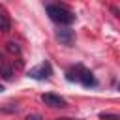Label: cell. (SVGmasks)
Instances as JSON below:
<instances>
[{"label":"cell","instance_id":"cell-12","mask_svg":"<svg viewBox=\"0 0 120 120\" xmlns=\"http://www.w3.org/2000/svg\"><path fill=\"white\" fill-rule=\"evenodd\" d=\"M2 92H4V86H2V84H0V94H2Z\"/></svg>","mask_w":120,"mask_h":120},{"label":"cell","instance_id":"cell-2","mask_svg":"<svg viewBox=\"0 0 120 120\" xmlns=\"http://www.w3.org/2000/svg\"><path fill=\"white\" fill-rule=\"evenodd\" d=\"M66 79L68 81H75V82H81L82 86H96V77L88 71V69H84L82 66H75V68H71L68 73H66Z\"/></svg>","mask_w":120,"mask_h":120},{"label":"cell","instance_id":"cell-7","mask_svg":"<svg viewBox=\"0 0 120 120\" xmlns=\"http://www.w3.org/2000/svg\"><path fill=\"white\" fill-rule=\"evenodd\" d=\"M0 75H2L4 79H8V81H9V79L13 77V68H11V66H8L6 62H2V64H0Z\"/></svg>","mask_w":120,"mask_h":120},{"label":"cell","instance_id":"cell-11","mask_svg":"<svg viewBox=\"0 0 120 120\" xmlns=\"http://www.w3.org/2000/svg\"><path fill=\"white\" fill-rule=\"evenodd\" d=\"M56 120H81V118H56Z\"/></svg>","mask_w":120,"mask_h":120},{"label":"cell","instance_id":"cell-8","mask_svg":"<svg viewBox=\"0 0 120 120\" xmlns=\"http://www.w3.org/2000/svg\"><path fill=\"white\" fill-rule=\"evenodd\" d=\"M8 51H9V52H13V54H19V52H21V47H19L17 43L9 41V43H8Z\"/></svg>","mask_w":120,"mask_h":120},{"label":"cell","instance_id":"cell-3","mask_svg":"<svg viewBox=\"0 0 120 120\" xmlns=\"http://www.w3.org/2000/svg\"><path fill=\"white\" fill-rule=\"evenodd\" d=\"M51 73H52V69H51V64L43 62V64H39V66L32 68V69L28 71V77H32V79H38V81H43V79H49V77H51Z\"/></svg>","mask_w":120,"mask_h":120},{"label":"cell","instance_id":"cell-6","mask_svg":"<svg viewBox=\"0 0 120 120\" xmlns=\"http://www.w3.org/2000/svg\"><path fill=\"white\" fill-rule=\"evenodd\" d=\"M0 30L2 32L11 30V19H9V15H8V11H6V8L2 4H0Z\"/></svg>","mask_w":120,"mask_h":120},{"label":"cell","instance_id":"cell-5","mask_svg":"<svg viewBox=\"0 0 120 120\" xmlns=\"http://www.w3.org/2000/svg\"><path fill=\"white\" fill-rule=\"evenodd\" d=\"M41 101H43L45 105L52 107V109H62V107H66V99L60 98V96H56V94H43V96H41Z\"/></svg>","mask_w":120,"mask_h":120},{"label":"cell","instance_id":"cell-1","mask_svg":"<svg viewBox=\"0 0 120 120\" xmlns=\"http://www.w3.org/2000/svg\"><path fill=\"white\" fill-rule=\"evenodd\" d=\"M45 9H47L51 21L58 22L60 26H68V24H71L75 21V13L68 6L60 4V2H47L45 4Z\"/></svg>","mask_w":120,"mask_h":120},{"label":"cell","instance_id":"cell-4","mask_svg":"<svg viewBox=\"0 0 120 120\" xmlns=\"http://www.w3.org/2000/svg\"><path fill=\"white\" fill-rule=\"evenodd\" d=\"M54 36H56V39H58L62 45H71V43L75 41V32H73L71 28H66V26H64V28H58Z\"/></svg>","mask_w":120,"mask_h":120},{"label":"cell","instance_id":"cell-10","mask_svg":"<svg viewBox=\"0 0 120 120\" xmlns=\"http://www.w3.org/2000/svg\"><path fill=\"white\" fill-rule=\"evenodd\" d=\"M28 120H41L39 114H28Z\"/></svg>","mask_w":120,"mask_h":120},{"label":"cell","instance_id":"cell-9","mask_svg":"<svg viewBox=\"0 0 120 120\" xmlns=\"http://www.w3.org/2000/svg\"><path fill=\"white\" fill-rule=\"evenodd\" d=\"M101 120H120L118 114H101Z\"/></svg>","mask_w":120,"mask_h":120}]
</instances>
